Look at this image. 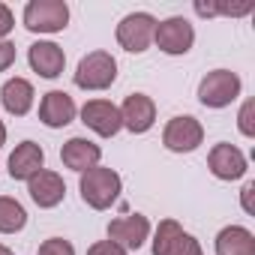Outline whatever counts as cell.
I'll list each match as a JSON object with an SVG mask.
<instances>
[{
	"mask_svg": "<svg viewBox=\"0 0 255 255\" xmlns=\"http://www.w3.org/2000/svg\"><path fill=\"white\" fill-rule=\"evenodd\" d=\"M78 189H81V201L93 210H108L117 198H120V189H123V180L114 168H105V165H96V168H87L78 180Z\"/></svg>",
	"mask_w": 255,
	"mask_h": 255,
	"instance_id": "obj_1",
	"label": "cell"
},
{
	"mask_svg": "<svg viewBox=\"0 0 255 255\" xmlns=\"http://www.w3.org/2000/svg\"><path fill=\"white\" fill-rule=\"evenodd\" d=\"M21 21L30 33H60L69 24V6L63 0H30Z\"/></svg>",
	"mask_w": 255,
	"mask_h": 255,
	"instance_id": "obj_2",
	"label": "cell"
},
{
	"mask_svg": "<svg viewBox=\"0 0 255 255\" xmlns=\"http://www.w3.org/2000/svg\"><path fill=\"white\" fill-rule=\"evenodd\" d=\"M117 81V60L108 51H90L81 57L75 69V87L81 90H105Z\"/></svg>",
	"mask_w": 255,
	"mask_h": 255,
	"instance_id": "obj_3",
	"label": "cell"
},
{
	"mask_svg": "<svg viewBox=\"0 0 255 255\" xmlns=\"http://www.w3.org/2000/svg\"><path fill=\"white\" fill-rule=\"evenodd\" d=\"M240 75L231 69H213L198 84V102L207 108H225L240 96Z\"/></svg>",
	"mask_w": 255,
	"mask_h": 255,
	"instance_id": "obj_4",
	"label": "cell"
},
{
	"mask_svg": "<svg viewBox=\"0 0 255 255\" xmlns=\"http://www.w3.org/2000/svg\"><path fill=\"white\" fill-rule=\"evenodd\" d=\"M153 255H204L201 243L180 228L177 219H162L153 234Z\"/></svg>",
	"mask_w": 255,
	"mask_h": 255,
	"instance_id": "obj_5",
	"label": "cell"
},
{
	"mask_svg": "<svg viewBox=\"0 0 255 255\" xmlns=\"http://www.w3.org/2000/svg\"><path fill=\"white\" fill-rule=\"evenodd\" d=\"M201 141H204V126L192 114L171 117L165 123V129H162V144L171 153H192Z\"/></svg>",
	"mask_w": 255,
	"mask_h": 255,
	"instance_id": "obj_6",
	"label": "cell"
},
{
	"mask_svg": "<svg viewBox=\"0 0 255 255\" xmlns=\"http://www.w3.org/2000/svg\"><path fill=\"white\" fill-rule=\"evenodd\" d=\"M153 30H156V18L150 12H129L120 24H117V42L120 48L141 54L150 48L153 42Z\"/></svg>",
	"mask_w": 255,
	"mask_h": 255,
	"instance_id": "obj_7",
	"label": "cell"
},
{
	"mask_svg": "<svg viewBox=\"0 0 255 255\" xmlns=\"http://www.w3.org/2000/svg\"><path fill=\"white\" fill-rule=\"evenodd\" d=\"M153 42L159 45V51L177 57V54H186L195 42V27L183 18V15H171L165 21H156V30H153Z\"/></svg>",
	"mask_w": 255,
	"mask_h": 255,
	"instance_id": "obj_8",
	"label": "cell"
},
{
	"mask_svg": "<svg viewBox=\"0 0 255 255\" xmlns=\"http://www.w3.org/2000/svg\"><path fill=\"white\" fill-rule=\"evenodd\" d=\"M147 237H150V219L144 213H126V216H117L108 222V240L126 252L141 249Z\"/></svg>",
	"mask_w": 255,
	"mask_h": 255,
	"instance_id": "obj_9",
	"label": "cell"
},
{
	"mask_svg": "<svg viewBox=\"0 0 255 255\" xmlns=\"http://www.w3.org/2000/svg\"><path fill=\"white\" fill-rule=\"evenodd\" d=\"M81 123L87 129H93L102 138H114L123 129V120H120V108L108 99H90L81 108Z\"/></svg>",
	"mask_w": 255,
	"mask_h": 255,
	"instance_id": "obj_10",
	"label": "cell"
},
{
	"mask_svg": "<svg viewBox=\"0 0 255 255\" xmlns=\"http://www.w3.org/2000/svg\"><path fill=\"white\" fill-rule=\"evenodd\" d=\"M120 120L132 135H141L156 123V102L144 93H129L120 105Z\"/></svg>",
	"mask_w": 255,
	"mask_h": 255,
	"instance_id": "obj_11",
	"label": "cell"
},
{
	"mask_svg": "<svg viewBox=\"0 0 255 255\" xmlns=\"http://www.w3.org/2000/svg\"><path fill=\"white\" fill-rule=\"evenodd\" d=\"M75 114H78V108H75L72 96L63 93V90H48V93L42 96V102H39V120L48 126V129L69 126V123L75 120Z\"/></svg>",
	"mask_w": 255,
	"mask_h": 255,
	"instance_id": "obj_12",
	"label": "cell"
},
{
	"mask_svg": "<svg viewBox=\"0 0 255 255\" xmlns=\"http://www.w3.org/2000/svg\"><path fill=\"white\" fill-rule=\"evenodd\" d=\"M27 192H30V198H33V204H39L42 210H51V207H57L60 201H63V195H66V183H63V177L57 174V171H39V174H33L30 180H27Z\"/></svg>",
	"mask_w": 255,
	"mask_h": 255,
	"instance_id": "obj_13",
	"label": "cell"
},
{
	"mask_svg": "<svg viewBox=\"0 0 255 255\" xmlns=\"http://www.w3.org/2000/svg\"><path fill=\"white\" fill-rule=\"evenodd\" d=\"M207 165H210L213 177H219V180H237V177L246 174V156H243V150L234 147V144H225V141L210 150Z\"/></svg>",
	"mask_w": 255,
	"mask_h": 255,
	"instance_id": "obj_14",
	"label": "cell"
},
{
	"mask_svg": "<svg viewBox=\"0 0 255 255\" xmlns=\"http://www.w3.org/2000/svg\"><path fill=\"white\" fill-rule=\"evenodd\" d=\"M45 168V153L36 141H21L9 153V177L12 180H30Z\"/></svg>",
	"mask_w": 255,
	"mask_h": 255,
	"instance_id": "obj_15",
	"label": "cell"
},
{
	"mask_svg": "<svg viewBox=\"0 0 255 255\" xmlns=\"http://www.w3.org/2000/svg\"><path fill=\"white\" fill-rule=\"evenodd\" d=\"M60 159H63L66 168L84 174L87 168H96V165H99V159H102V147L93 144V141H87V138H69V141L60 147Z\"/></svg>",
	"mask_w": 255,
	"mask_h": 255,
	"instance_id": "obj_16",
	"label": "cell"
},
{
	"mask_svg": "<svg viewBox=\"0 0 255 255\" xmlns=\"http://www.w3.org/2000/svg\"><path fill=\"white\" fill-rule=\"evenodd\" d=\"M27 60H30L33 72H39L42 78H57V75L63 72V66H66V54H63V48L54 45V42H45V39L30 45Z\"/></svg>",
	"mask_w": 255,
	"mask_h": 255,
	"instance_id": "obj_17",
	"label": "cell"
},
{
	"mask_svg": "<svg viewBox=\"0 0 255 255\" xmlns=\"http://www.w3.org/2000/svg\"><path fill=\"white\" fill-rule=\"evenodd\" d=\"M33 84L27 78H9L3 87H0V102H3V108L15 117H24L30 108H33Z\"/></svg>",
	"mask_w": 255,
	"mask_h": 255,
	"instance_id": "obj_18",
	"label": "cell"
},
{
	"mask_svg": "<svg viewBox=\"0 0 255 255\" xmlns=\"http://www.w3.org/2000/svg\"><path fill=\"white\" fill-rule=\"evenodd\" d=\"M216 255H255V234L243 225H228L216 234Z\"/></svg>",
	"mask_w": 255,
	"mask_h": 255,
	"instance_id": "obj_19",
	"label": "cell"
},
{
	"mask_svg": "<svg viewBox=\"0 0 255 255\" xmlns=\"http://www.w3.org/2000/svg\"><path fill=\"white\" fill-rule=\"evenodd\" d=\"M27 225V210L9 198V195H0V234H18Z\"/></svg>",
	"mask_w": 255,
	"mask_h": 255,
	"instance_id": "obj_20",
	"label": "cell"
},
{
	"mask_svg": "<svg viewBox=\"0 0 255 255\" xmlns=\"http://www.w3.org/2000/svg\"><path fill=\"white\" fill-rule=\"evenodd\" d=\"M39 255H75V246L63 237H48L42 246H39Z\"/></svg>",
	"mask_w": 255,
	"mask_h": 255,
	"instance_id": "obj_21",
	"label": "cell"
},
{
	"mask_svg": "<svg viewBox=\"0 0 255 255\" xmlns=\"http://www.w3.org/2000/svg\"><path fill=\"white\" fill-rule=\"evenodd\" d=\"M252 111H255V102L246 99L243 108H240V117H237V120H240L237 126H240V132H243L246 138H255V120H252Z\"/></svg>",
	"mask_w": 255,
	"mask_h": 255,
	"instance_id": "obj_22",
	"label": "cell"
},
{
	"mask_svg": "<svg viewBox=\"0 0 255 255\" xmlns=\"http://www.w3.org/2000/svg\"><path fill=\"white\" fill-rule=\"evenodd\" d=\"M87 255H129V252L120 249V246L111 243V240H99V243H93V246L87 249Z\"/></svg>",
	"mask_w": 255,
	"mask_h": 255,
	"instance_id": "obj_23",
	"label": "cell"
},
{
	"mask_svg": "<svg viewBox=\"0 0 255 255\" xmlns=\"http://www.w3.org/2000/svg\"><path fill=\"white\" fill-rule=\"evenodd\" d=\"M15 27V18H12V9L6 3H0V42L9 36V30Z\"/></svg>",
	"mask_w": 255,
	"mask_h": 255,
	"instance_id": "obj_24",
	"label": "cell"
},
{
	"mask_svg": "<svg viewBox=\"0 0 255 255\" xmlns=\"http://www.w3.org/2000/svg\"><path fill=\"white\" fill-rule=\"evenodd\" d=\"M12 63H15V45L9 39H3L0 42V72H6Z\"/></svg>",
	"mask_w": 255,
	"mask_h": 255,
	"instance_id": "obj_25",
	"label": "cell"
},
{
	"mask_svg": "<svg viewBox=\"0 0 255 255\" xmlns=\"http://www.w3.org/2000/svg\"><path fill=\"white\" fill-rule=\"evenodd\" d=\"M252 192H255V183H252V180H249V183H246V186H243V192H240V201H243V210H246V213H249V216H252V213H255V207H252Z\"/></svg>",
	"mask_w": 255,
	"mask_h": 255,
	"instance_id": "obj_26",
	"label": "cell"
},
{
	"mask_svg": "<svg viewBox=\"0 0 255 255\" xmlns=\"http://www.w3.org/2000/svg\"><path fill=\"white\" fill-rule=\"evenodd\" d=\"M6 144V126H3V120H0V147Z\"/></svg>",
	"mask_w": 255,
	"mask_h": 255,
	"instance_id": "obj_27",
	"label": "cell"
},
{
	"mask_svg": "<svg viewBox=\"0 0 255 255\" xmlns=\"http://www.w3.org/2000/svg\"><path fill=\"white\" fill-rule=\"evenodd\" d=\"M0 255H15V252H12L9 246H3V243H0Z\"/></svg>",
	"mask_w": 255,
	"mask_h": 255,
	"instance_id": "obj_28",
	"label": "cell"
}]
</instances>
